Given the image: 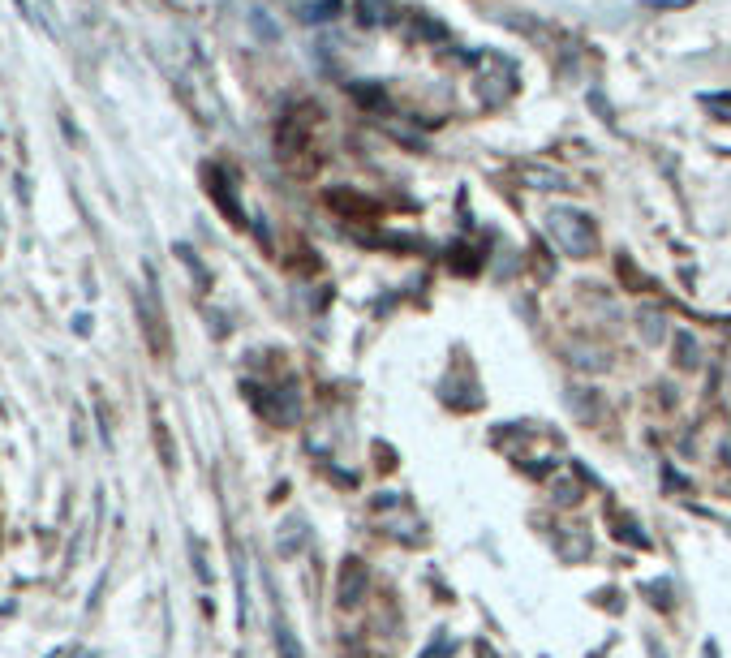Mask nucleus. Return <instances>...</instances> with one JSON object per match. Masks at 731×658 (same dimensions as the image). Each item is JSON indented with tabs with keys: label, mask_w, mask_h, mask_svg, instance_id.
<instances>
[{
	"label": "nucleus",
	"mask_w": 731,
	"mask_h": 658,
	"mask_svg": "<svg viewBox=\"0 0 731 658\" xmlns=\"http://www.w3.org/2000/svg\"><path fill=\"white\" fill-rule=\"evenodd\" d=\"M276 646H280L284 658H301V646L293 641V628L284 624V620H276Z\"/></svg>",
	"instance_id": "obj_5"
},
{
	"label": "nucleus",
	"mask_w": 731,
	"mask_h": 658,
	"mask_svg": "<svg viewBox=\"0 0 731 658\" xmlns=\"http://www.w3.org/2000/svg\"><path fill=\"white\" fill-rule=\"evenodd\" d=\"M362 590H366V564L362 560H344V572H340V603L344 607L362 603Z\"/></svg>",
	"instance_id": "obj_2"
},
{
	"label": "nucleus",
	"mask_w": 731,
	"mask_h": 658,
	"mask_svg": "<svg viewBox=\"0 0 731 658\" xmlns=\"http://www.w3.org/2000/svg\"><path fill=\"white\" fill-rule=\"evenodd\" d=\"M547 228H551L555 246L564 254H572V259H590L598 250V233H594L590 216H581V211H572V207H555L547 216Z\"/></svg>",
	"instance_id": "obj_1"
},
{
	"label": "nucleus",
	"mask_w": 731,
	"mask_h": 658,
	"mask_svg": "<svg viewBox=\"0 0 731 658\" xmlns=\"http://www.w3.org/2000/svg\"><path fill=\"white\" fill-rule=\"evenodd\" d=\"M284 529H289V534H284V542H280V551H284V555H293V551L301 547V538H306V525H301V521H289V525H284Z\"/></svg>",
	"instance_id": "obj_6"
},
{
	"label": "nucleus",
	"mask_w": 731,
	"mask_h": 658,
	"mask_svg": "<svg viewBox=\"0 0 731 658\" xmlns=\"http://www.w3.org/2000/svg\"><path fill=\"white\" fill-rule=\"evenodd\" d=\"M727 379H731V357H727Z\"/></svg>",
	"instance_id": "obj_8"
},
{
	"label": "nucleus",
	"mask_w": 731,
	"mask_h": 658,
	"mask_svg": "<svg viewBox=\"0 0 731 658\" xmlns=\"http://www.w3.org/2000/svg\"><path fill=\"white\" fill-rule=\"evenodd\" d=\"M637 323H641V340H645V345H658V340L667 336V319H663V314H658L654 306H645V310L637 314Z\"/></svg>",
	"instance_id": "obj_3"
},
{
	"label": "nucleus",
	"mask_w": 731,
	"mask_h": 658,
	"mask_svg": "<svg viewBox=\"0 0 731 658\" xmlns=\"http://www.w3.org/2000/svg\"><path fill=\"white\" fill-rule=\"evenodd\" d=\"M697 353H701V349H697V340L688 336V332H680V336H676V366H680V370H693V366L701 362Z\"/></svg>",
	"instance_id": "obj_4"
},
{
	"label": "nucleus",
	"mask_w": 731,
	"mask_h": 658,
	"mask_svg": "<svg viewBox=\"0 0 731 658\" xmlns=\"http://www.w3.org/2000/svg\"><path fill=\"white\" fill-rule=\"evenodd\" d=\"M306 18H310V22H327V18H336V5H310Z\"/></svg>",
	"instance_id": "obj_7"
}]
</instances>
